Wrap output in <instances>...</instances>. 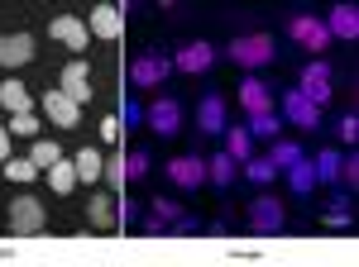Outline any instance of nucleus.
Wrapping results in <instances>:
<instances>
[{
    "label": "nucleus",
    "instance_id": "obj_1",
    "mask_svg": "<svg viewBox=\"0 0 359 267\" xmlns=\"http://www.w3.org/2000/svg\"><path fill=\"white\" fill-rule=\"evenodd\" d=\"M43 224H48V210L34 201V196H15L10 201V234H43Z\"/></svg>",
    "mask_w": 359,
    "mask_h": 267
},
{
    "label": "nucleus",
    "instance_id": "obj_2",
    "mask_svg": "<svg viewBox=\"0 0 359 267\" xmlns=\"http://www.w3.org/2000/svg\"><path fill=\"white\" fill-rule=\"evenodd\" d=\"M297 91H302L306 101L321 110L326 101H331V62H326V57L306 62V67H302V86H297Z\"/></svg>",
    "mask_w": 359,
    "mask_h": 267
},
{
    "label": "nucleus",
    "instance_id": "obj_3",
    "mask_svg": "<svg viewBox=\"0 0 359 267\" xmlns=\"http://www.w3.org/2000/svg\"><path fill=\"white\" fill-rule=\"evenodd\" d=\"M230 57L240 67H264V62H273V38L269 34H245V38L230 43Z\"/></svg>",
    "mask_w": 359,
    "mask_h": 267
},
{
    "label": "nucleus",
    "instance_id": "obj_4",
    "mask_svg": "<svg viewBox=\"0 0 359 267\" xmlns=\"http://www.w3.org/2000/svg\"><path fill=\"white\" fill-rule=\"evenodd\" d=\"M48 38H57L62 48H72V53L82 57L91 29H86V20H77V15H57V20H48Z\"/></svg>",
    "mask_w": 359,
    "mask_h": 267
},
{
    "label": "nucleus",
    "instance_id": "obj_5",
    "mask_svg": "<svg viewBox=\"0 0 359 267\" xmlns=\"http://www.w3.org/2000/svg\"><path fill=\"white\" fill-rule=\"evenodd\" d=\"M43 115L53 120L57 129H77V124H82V106H77L67 91H48V96H43Z\"/></svg>",
    "mask_w": 359,
    "mask_h": 267
},
{
    "label": "nucleus",
    "instance_id": "obj_6",
    "mask_svg": "<svg viewBox=\"0 0 359 267\" xmlns=\"http://www.w3.org/2000/svg\"><path fill=\"white\" fill-rule=\"evenodd\" d=\"M149 124H154L158 138H172V134L182 129V106H177L172 96H158V101L149 106Z\"/></svg>",
    "mask_w": 359,
    "mask_h": 267
},
{
    "label": "nucleus",
    "instance_id": "obj_7",
    "mask_svg": "<svg viewBox=\"0 0 359 267\" xmlns=\"http://www.w3.org/2000/svg\"><path fill=\"white\" fill-rule=\"evenodd\" d=\"M287 34L306 43L311 53H326V43H331V34H326V20H311V15H297V20H287Z\"/></svg>",
    "mask_w": 359,
    "mask_h": 267
},
{
    "label": "nucleus",
    "instance_id": "obj_8",
    "mask_svg": "<svg viewBox=\"0 0 359 267\" xmlns=\"http://www.w3.org/2000/svg\"><path fill=\"white\" fill-rule=\"evenodd\" d=\"M57 91H67L77 106L91 101V62H86V57H72V62L62 67V86H57Z\"/></svg>",
    "mask_w": 359,
    "mask_h": 267
},
{
    "label": "nucleus",
    "instance_id": "obj_9",
    "mask_svg": "<svg viewBox=\"0 0 359 267\" xmlns=\"http://www.w3.org/2000/svg\"><path fill=\"white\" fill-rule=\"evenodd\" d=\"M86 29H91L96 38H106V43H120V34H125V10H115V5H96L91 20H86Z\"/></svg>",
    "mask_w": 359,
    "mask_h": 267
},
{
    "label": "nucleus",
    "instance_id": "obj_10",
    "mask_svg": "<svg viewBox=\"0 0 359 267\" xmlns=\"http://www.w3.org/2000/svg\"><path fill=\"white\" fill-rule=\"evenodd\" d=\"M249 224H254V234H278L287 224V215H283V205H278L273 196H264V201L249 205Z\"/></svg>",
    "mask_w": 359,
    "mask_h": 267
},
{
    "label": "nucleus",
    "instance_id": "obj_11",
    "mask_svg": "<svg viewBox=\"0 0 359 267\" xmlns=\"http://www.w3.org/2000/svg\"><path fill=\"white\" fill-rule=\"evenodd\" d=\"M34 62V34H0V67Z\"/></svg>",
    "mask_w": 359,
    "mask_h": 267
},
{
    "label": "nucleus",
    "instance_id": "obj_12",
    "mask_svg": "<svg viewBox=\"0 0 359 267\" xmlns=\"http://www.w3.org/2000/svg\"><path fill=\"white\" fill-rule=\"evenodd\" d=\"M168 72H172V62H168V57L144 53V57H135V67H130V81H135V86H158Z\"/></svg>",
    "mask_w": 359,
    "mask_h": 267
},
{
    "label": "nucleus",
    "instance_id": "obj_13",
    "mask_svg": "<svg viewBox=\"0 0 359 267\" xmlns=\"http://www.w3.org/2000/svg\"><path fill=\"white\" fill-rule=\"evenodd\" d=\"M168 177H172V187L196 191L201 182H206V162H201V158H172V162H168Z\"/></svg>",
    "mask_w": 359,
    "mask_h": 267
},
{
    "label": "nucleus",
    "instance_id": "obj_14",
    "mask_svg": "<svg viewBox=\"0 0 359 267\" xmlns=\"http://www.w3.org/2000/svg\"><path fill=\"white\" fill-rule=\"evenodd\" d=\"M283 115H287L292 124H302V129H316V124H321V110L311 106L302 91H287V96H283Z\"/></svg>",
    "mask_w": 359,
    "mask_h": 267
},
{
    "label": "nucleus",
    "instance_id": "obj_15",
    "mask_svg": "<svg viewBox=\"0 0 359 267\" xmlns=\"http://www.w3.org/2000/svg\"><path fill=\"white\" fill-rule=\"evenodd\" d=\"M326 34H331V38H345V43L359 38V10L355 5H335L331 20H326Z\"/></svg>",
    "mask_w": 359,
    "mask_h": 267
},
{
    "label": "nucleus",
    "instance_id": "obj_16",
    "mask_svg": "<svg viewBox=\"0 0 359 267\" xmlns=\"http://www.w3.org/2000/svg\"><path fill=\"white\" fill-rule=\"evenodd\" d=\"M196 124L201 134H225V96H206L196 106Z\"/></svg>",
    "mask_w": 359,
    "mask_h": 267
},
{
    "label": "nucleus",
    "instance_id": "obj_17",
    "mask_svg": "<svg viewBox=\"0 0 359 267\" xmlns=\"http://www.w3.org/2000/svg\"><path fill=\"white\" fill-rule=\"evenodd\" d=\"M0 110H10V115H25V110H34V96H29L25 81H0Z\"/></svg>",
    "mask_w": 359,
    "mask_h": 267
},
{
    "label": "nucleus",
    "instance_id": "obj_18",
    "mask_svg": "<svg viewBox=\"0 0 359 267\" xmlns=\"http://www.w3.org/2000/svg\"><path fill=\"white\" fill-rule=\"evenodd\" d=\"M86 219H91V229H115L120 210H115V201L106 196V191H96V196L86 201Z\"/></svg>",
    "mask_w": 359,
    "mask_h": 267
},
{
    "label": "nucleus",
    "instance_id": "obj_19",
    "mask_svg": "<svg viewBox=\"0 0 359 267\" xmlns=\"http://www.w3.org/2000/svg\"><path fill=\"white\" fill-rule=\"evenodd\" d=\"M72 167H77V182H82V187H96V182L106 177V162H101V153H96V148H77Z\"/></svg>",
    "mask_w": 359,
    "mask_h": 267
},
{
    "label": "nucleus",
    "instance_id": "obj_20",
    "mask_svg": "<svg viewBox=\"0 0 359 267\" xmlns=\"http://www.w3.org/2000/svg\"><path fill=\"white\" fill-rule=\"evenodd\" d=\"M240 106H245L249 115H264V110H269V86L259 77H245L240 81Z\"/></svg>",
    "mask_w": 359,
    "mask_h": 267
},
{
    "label": "nucleus",
    "instance_id": "obj_21",
    "mask_svg": "<svg viewBox=\"0 0 359 267\" xmlns=\"http://www.w3.org/2000/svg\"><path fill=\"white\" fill-rule=\"evenodd\" d=\"M211 62H216L211 43H187V48L177 53V67H182V72H206Z\"/></svg>",
    "mask_w": 359,
    "mask_h": 267
},
{
    "label": "nucleus",
    "instance_id": "obj_22",
    "mask_svg": "<svg viewBox=\"0 0 359 267\" xmlns=\"http://www.w3.org/2000/svg\"><path fill=\"white\" fill-rule=\"evenodd\" d=\"M48 187H53L57 196H72V187H77V167H72V158H57L53 167H48Z\"/></svg>",
    "mask_w": 359,
    "mask_h": 267
},
{
    "label": "nucleus",
    "instance_id": "obj_23",
    "mask_svg": "<svg viewBox=\"0 0 359 267\" xmlns=\"http://www.w3.org/2000/svg\"><path fill=\"white\" fill-rule=\"evenodd\" d=\"M206 182H216L221 191H230V182H235V158H230V153H216V158L206 162Z\"/></svg>",
    "mask_w": 359,
    "mask_h": 267
},
{
    "label": "nucleus",
    "instance_id": "obj_24",
    "mask_svg": "<svg viewBox=\"0 0 359 267\" xmlns=\"http://www.w3.org/2000/svg\"><path fill=\"white\" fill-rule=\"evenodd\" d=\"M62 158V148H57V138H34V153H29V162L39 167V172H48L53 162Z\"/></svg>",
    "mask_w": 359,
    "mask_h": 267
},
{
    "label": "nucleus",
    "instance_id": "obj_25",
    "mask_svg": "<svg viewBox=\"0 0 359 267\" xmlns=\"http://www.w3.org/2000/svg\"><path fill=\"white\" fill-rule=\"evenodd\" d=\"M311 172H316V182H340V153L335 148H321L316 162H311Z\"/></svg>",
    "mask_w": 359,
    "mask_h": 267
},
{
    "label": "nucleus",
    "instance_id": "obj_26",
    "mask_svg": "<svg viewBox=\"0 0 359 267\" xmlns=\"http://www.w3.org/2000/svg\"><path fill=\"white\" fill-rule=\"evenodd\" d=\"M283 172H287V182H292L297 196H306V191L316 187V172H311V162H306V158H297L292 167H283Z\"/></svg>",
    "mask_w": 359,
    "mask_h": 267
},
{
    "label": "nucleus",
    "instance_id": "obj_27",
    "mask_svg": "<svg viewBox=\"0 0 359 267\" xmlns=\"http://www.w3.org/2000/svg\"><path fill=\"white\" fill-rule=\"evenodd\" d=\"M225 153H230L235 162H249L254 158V134L249 129H230V148H225Z\"/></svg>",
    "mask_w": 359,
    "mask_h": 267
},
{
    "label": "nucleus",
    "instance_id": "obj_28",
    "mask_svg": "<svg viewBox=\"0 0 359 267\" xmlns=\"http://www.w3.org/2000/svg\"><path fill=\"white\" fill-rule=\"evenodd\" d=\"M297 158H302V148H297V143H287V138H278L273 148H269V162H273L278 172H283V167H292Z\"/></svg>",
    "mask_w": 359,
    "mask_h": 267
},
{
    "label": "nucleus",
    "instance_id": "obj_29",
    "mask_svg": "<svg viewBox=\"0 0 359 267\" xmlns=\"http://www.w3.org/2000/svg\"><path fill=\"white\" fill-rule=\"evenodd\" d=\"M0 177H10V182H20V187H25V182H34V177H39V167H34L29 158H10Z\"/></svg>",
    "mask_w": 359,
    "mask_h": 267
},
{
    "label": "nucleus",
    "instance_id": "obj_30",
    "mask_svg": "<svg viewBox=\"0 0 359 267\" xmlns=\"http://www.w3.org/2000/svg\"><path fill=\"white\" fill-rule=\"evenodd\" d=\"M245 177H249V182H259V187H269V182L278 177V167L269 158H249L245 162Z\"/></svg>",
    "mask_w": 359,
    "mask_h": 267
},
{
    "label": "nucleus",
    "instance_id": "obj_31",
    "mask_svg": "<svg viewBox=\"0 0 359 267\" xmlns=\"http://www.w3.org/2000/svg\"><path fill=\"white\" fill-rule=\"evenodd\" d=\"M10 134H29V138H39V110H25V115H10V124H5Z\"/></svg>",
    "mask_w": 359,
    "mask_h": 267
},
{
    "label": "nucleus",
    "instance_id": "obj_32",
    "mask_svg": "<svg viewBox=\"0 0 359 267\" xmlns=\"http://www.w3.org/2000/svg\"><path fill=\"white\" fill-rule=\"evenodd\" d=\"M249 134H259V138H273V134H278V115H273V110H264V115H249Z\"/></svg>",
    "mask_w": 359,
    "mask_h": 267
},
{
    "label": "nucleus",
    "instance_id": "obj_33",
    "mask_svg": "<svg viewBox=\"0 0 359 267\" xmlns=\"http://www.w3.org/2000/svg\"><path fill=\"white\" fill-rule=\"evenodd\" d=\"M125 177H149V153H144V148H135V153H130V158H125Z\"/></svg>",
    "mask_w": 359,
    "mask_h": 267
},
{
    "label": "nucleus",
    "instance_id": "obj_34",
    "mask_svg": "<svg viewBox=\"0 0 359 267\" xmlns=\"http://www.w3.org/2000/svg\"><path fill=\"white\" fill-rule=\"evenodd\" d=\"M321 224H326V229H350V210H345V205H331Z\"/></svg>",
    "mask_w": 359,
    "mask_h": 267
},
{
    "label": "nucleus",
    "instance_id": "obj_35",
    "mask_svg": "<svg viewBox=\"0 0 359 267\" xmlns=\"http://www.w3.org/2000/svg\"><path fill=\"white\" fill-rule=\"evenodd\" d=\"M120 134H125V120H115V115H106V120H101V138H106V143H115Z\"/></svg>",
    "mask_w": 359,
    "mask_h": 267
},
{
    "label": "nucleus",
    "instance_id": "obj_36",
    "mask_svg": "<svg viewBox=\"0 0 359 267\" xmlns=\"http://www.w3.org/2000/svg\"><path fill=\"white\" fill-rule=\"evenodd\" d=\"M177 205H172V201H154V219H163V224H172V219H177Z\"/></svg>",
    "mask_w": 359,
    "mask_h": 267
},
{
    "label": "nucleus",
    "instance_id": "obj_37",
    "mask_svg": "<svg viewBox=\"0 0 359 267\" xmlns=\"http://www.w3.org/2000/svg\"><path fill=\"white\" fill-rule=\"evenodd\" d=\"M340 138H345V143H355V138H359V120H355V115L340 120Z\"/></svg>",
    "mask_w": 359,
    "mask_h": 267
},
{
    "label": "nucleus",
    "instance_id": "obj_38",
    "mask_svg": "<svg viewBox=\"0 0 359 267\" xmlns=\"http://www.w3.org/2000/svg\"><path fill=\"white\" fill-rule=\"evenodd\" d=\"M168 229H172V234H196V229H201V224H196V219H187V215H177V219H172V224H168Z\"/></svg>",
    "mask_w": 359,
    "mask_h": 267
},
{
    "label": "nucleus",
    "instance_id": "obj_39",
    "mask_svg": "<svg viewBox=\"0 0 359 267\" xmlns=\"http://www.w3.org/2000/svg\"><path fill=\"white\" fill-rule=\"evenodd\" d=\"M10 158H15V148H10V129L0 124V162H10Z\"/></svg>",
    "mask_w": 359,
    "mask_h": 267
},
{
    "label": "nucleus",
    "instance_id": "obj_40",
    "mask_svg": "<svg viewBox=\"0 0 359 267\" xmlns=\"http://www.w3.org/2000/svg\"><path fill=\"white\" fill-rule=\"evenodd\" d=\"M340 167H345V172H340V177H345V182H350V187H355V182H359V162H355V158H345V162H340Z\"/></svg>",
    "mask_w": 359,
    "mask_h": 267
}]
</instances>
